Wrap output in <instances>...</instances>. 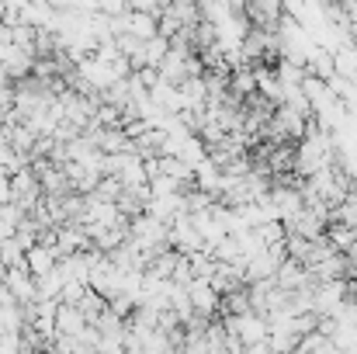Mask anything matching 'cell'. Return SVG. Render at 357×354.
I'll return each mask as SVG.
<instances>
[{
  "mask_svg": "<svg viewBox=\"0 0 357 354\" xmlns=\"http://www.w3.org/2000/svg\"><path fill=\"white\" fill-rule=\"evenodd\" d=\"M56 330H59V337H80L87 330V316L77 306L59 302V309H56Z\"/></svg>",
  "mask_w": 357,
  "mask_h": 354,
  "instance_id": "obj_1",
  "label": "cell"
}]
</instances>
